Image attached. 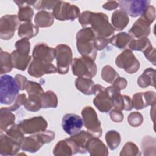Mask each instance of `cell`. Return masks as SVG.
<instances>
[{
	"label": "cell",
	"instance_id": "53",
	"mask_svg": "<svg viewBox=\"0 0 156 156\" xmlns=\"http://www.w3.org/2000/svg\"><path fill=\"white\" fill-rule=\"evenodd\" d=\"M118 7H119L118 2L115 1H108V2H105L102 5V7L104 9H106L107 10H114V9H116Z\"/></svg>",
	"mask_w": 156,
	"mask_h": 156
},
{
	"label": "cell",
	"instance_id": "36",
	"mask_svg": "<svg viewBox=\"0 0 156 156\" xmlns=\"http://www.w3.org/2000/svg\"><path fill=\"white\" fill-rule=\"evenodd\" d=\"M141 148L144 155H152L151 151L155 154V139L152 136H145L141 141Z\"/></svg>",
	"mask_w": 156,
	"mask_h": 156
},
{
	"label": "cell",
	"instance_id": "8",
	"mask_svg": "<svg viewBox=\"0 0 156 156\" xmlns=\"http://www.w3.org/2000/svg\"><path fill=\"white\" fill-rule=\"evenodd\" d=\"M57 69L60 74H66L73 62L72 51L66 44H60L55 47Z\"/></svg>",
	"mask_w": 156,
	"mask_h": 156
},
{
	"label": "cell",
	"instance_id": "33",
	"mask_svg": "<svg viewBox=\"0 0 156 156\" xmlns=\"http://www.w3.org/2000/svg\"><path fill=\"white\" fill-rule=\"evenodd\" d=\"M0 59H1V74H5L10 72L13 68V62L11 54L3 51L0 49Z\"/></svg>",
	"mask_w": 156,
	"mask_h": 156
},
{
	"label": "cell",
	"instance_id": "9",
	"mask_svg": "<svg viewBox=\"0 0 156 156\" xmlns=\"http://www.w3.org/2000/svg\"><path fill=\"white\" fill-rule=\"evenodd\" d=\"M115 63L118 68L124 69L129 74H134L140 66L138 60L130 49H125L119 54L116 58Z\"/></svg>",
	"mask_w": 156,
	"mask_h": 156
},
{
	"label": "cell",
	"instance_id": "5",
	"mask_svg": "<svg viewBox=\"0 0 156 156\" xmlns=\"http://www.w3.org/2000/svg\"><path fill=\"white\" fill-rule=\"evenodd\" d=\"M73 74L77 77L91 79L97 73V66L94 60L89 57L74 58L71 63Z\"/></svg>",
	"mask_w": 156,
	"mask_h": 156
},
{
	"label": "cell",
	"instance_id": "41",
	"mask_svg": "<svg viewBox=\"0 0 156 156\" xmlns=\"http://www.w3.org/2000/svg\"><path fill=\"white\" fill-rule=\"evenodd\" d=\"M18 17L20 21L31 22L34 16V10L29 5H26L19 8Z\"/></svg>",
	"mask_w": 156,
	"mask_h": 156
},
{
	"label": "cell",
	"instance_id": "40",
	"mask_svg": "<svg viewBox=\"0 0 156 156\" xmlns=\"http://www.w3.org/2000/svg\"><path fill=\"white\" fill-rule=\"evenodd\" d=\"M141 154V153L140 152L137 146L131 141H129L124 144L119 154L121 156L140 155Z\"/></svg>",
	"mask_w": 156,
	"mask_h": 156
},
{
	"label": "cell",
	"instance_id": "29",
	"mask_svg": "<svg viewBox=\"0 0 156 156\" xmlns=\"http://www.w3.org/2000/svg\"><path fill=\"white\" fill-rule=\"evenodd\" d=\"M132 39L129 34L122 32L109 38V43H111L118 49H124L129 46Z\"/></svg>",
	"mask_w": 156,
	"mask_h": 156
},
{
	"label": "cell",
	"instance_id": "51",
	"mask_svg": "<svg viewBox=\"0 0 156 156\" xmlns=\"http://www.w3.org/2000/svg\"><path fill=\"white\" fill-rule=\"evenodd\" d=\"M145 57L151 62L154 65H155V49L151 46L143 52Z\"/></svg>",
	"mask_w": 156,
	"mask_h": 156
},
{
	"label": "cell",
	"instance_id": "45",
	"mask_svg": "<svg viewBox=\"0 0 156 156\" xmlns=\"http://www.w3.org/2000/svg\"><path fill=\"white\" fill-rule=\"evenodd\" d=\"M58 1H37L33 6L36 10H51L53 9Z\"/></svg>",
	"mask_w": 156,
	"mask_h": 156
},
{
	"label": "cell",
	"instance_id": "28",
	"mask_svg": "<svg viewBox=\"0 0 156 156\" xmlns=\"http://www.w3.org/2000/svg\"><path fill=\"white\" fill-rule=\"evenodd\" d=\"M38 31V27L31 22H25L18 27V35L21 38L30 39L35 37Z\"/></svg>",
	"mask_w": 156,
	"mask_h": 156
},
{
	"label": "cell",
	"instance_id": "43",
	"mask_svg": "<svg viewBox=\"0 0 156 156\" xmlns=\"http://www.w3.org/2000/svg\"><path fill=\"white\" fill-rule=\"evenodd\" d=\"M127 121L129 124L133 127H136L140 126L143 121V115L138 112H133L130 113L127 118Z\"/></svg>",
	"mask_w": 156,
	"mask_h": 156
},
{
	"label": "cell",
	"instance_id": "17",
	"mask_svg": "<svg viewBox=\"0 0 156 156\" xmlns=\"http://www.w3.org/2000/svg\"><path fill=\"white\" fill-rule=\"evenodd\" d=\"M55 49L49 47L43 43H38L35 45L32 52L33 59L49 63H52L55 58Z\"/></svg>",
	"mask_w": 156,
	"mask_h": 156
},
{
	"label": "cell",
	"instance_id": "50",
	"mask_svg": "<svg viewBox=\"0 0 156 156\" xmlns=\"http://www.w3.org/2000/svg\"><path fill=\"white\" fill-rule=\"evenodd\" d=\"M109 115L111 119L115 122H121L123 121L124 115L121 112V111H119L115 108L113 110H110Z\"/></svg>",
	"mask_w": 156,
	"mask_h": 156
},
{
	"label": "cell",
	"instance_id": "32",
	"mask_svg": "<svg viewBox=\"0 0 156 156\" xmlns=\"http://www.w3.org/2000/svg\"><path fill=\"white\" fill-rule=\"evenodd\" d=\"M41 108H56L58 105V99L57 95L52 91L43 92L40 95Z\"/></svg>",
	"mask_w": 156,
	"mask_h": 156
},
{
	"label": "cell",
	"instance_id": "44",
	"mask_svg": "<svg viewBox=\"0 0 156 156\" xmlns=\"http://www.w3.org/2000/svg\"><path fill=\"white\" fill-rule=\"evenodd\" d=\"M26 90L28 93V95L41 94L42 93L44 92L40 84L33 81L27 82L26 87Z\"/></svg>",
	"mask_w": 156,
	"mask_h": 156
},
{
	"label": "cell",
	"instance_id": "11",
	"mask_svg": "<svg viewBox=\"0 0 156 156\" xmlns=\"http://www.w3.org/2000/svg\"><path fill=\"white\" fill-rule=\"evenodd\" d=\"M20 21L17 15H5L0 20V38L2 40H10L17 29Z\"/></svg>",
	"mask_w": 156,
	"mask_h": 156
},
{
	"label": "cell",
	"instance_id": "20",
	"mask_svg": "<svg viewBox=\"0 0 156 156\" xmlns=\"http://www.w3.org/2000/svg\"><path fill=\"white\" fill-rule=\"evenodd\" d=\"M150 32V24L142 17H140L133 23L128 34L133 39H140L147 37Z\"/></svg>",
	"mask_w": 156,
	"mask_h": 156
},
{
	"label": "cell",
	"instance_id": "39",
	"mask_svg": "<svg viewBox=\"0 0 156 156\" xmlns=\"http://www.w3.org/2000/svg\"><path fill=\"white\" fill-rule=\"evenodd\" d=\"M5 133L21 144L24 138V133L23 132L18 124H13L5 131Z\"/></svg>",
	"mask_w": 156,
	"mask_h": 156
},
{
	"label": "cell",
	"instance_id": "4",
	"mask_svg": "<svg viewBox=\"0 0 156 156\" xmlns=\"http://www.w3.org/2000/svg\"><path fill=\"white\" fill-rule=\"evenodd\" d=\"M19 87L12 76L7 74L0 78V102L2 104H13L19 93Z\"/></svg>",
	"mask_w": 156,
	"mask_h": 156
},
{
	"label": "cell",
	"instance_id": "19",
	"mask_svg": "<svg viewBox=\"0 0 156 156\" xmlns=\"http://www.w3.org/2000/svg\"><path fill=\"white\" fill-rule=\"evenodd\" d=\"M21 149V143L17 142L7 135H1L0 154L1 155H14Z\"/></svg>",
	"mask_w": 156,
	"mask_h": 156
},
{
	"label": "cell",
	"instance_id": "25",
	"mask_svg": "<svg viewBox=\"0 0 156 156\" xmlns=\"http://www.w3.org/2000/svg\"><path fill=\"white\" fill-rule=\"evenodd\" d=\"M54 22L52 13L46 10H40L35 16L34 23L38 27H48L51 26Z\"/></svg>",
	"mask_w": 156,
	"mask_h": 156
},
{
	"label": "cell",
	"instance_id": "46",
	"mask_svg": "<svg viewBox=\"0 0 156 156\" xmlns=\"http://www.w3.org/2000/svg\"><path fill=\"white\" fill-rule=\"evenodd\" d=\"M144 20H146L150 25L155 19V9L153 5H149L141 15Z\"/></svg>",
	"mask_w": 156,
	"mask_h": 156
},
{
	"label": "cell",
	"instance_id": "10",
	"mask_svg": "<svg viewBox=\"0 0 156 156\" xmlns=\"http://www.w3.org/2000/svg\"><path fill=\"white\" fill-rule=\"evenodd\" d=\"M93 94L95 95L93 99L94 105L100 112L107 113L113 107L112 99L105 87L99 84H94Z\"/></svg>",
	"mask_w": 156,
	"mask_h": 156
},
{
	"label": "cell",
	"instance_id": "16",
	"mask_svg": "<svg viewBox=\"0 0 156 156\" xmlns=\"http://www.w3.org/2000/svg\"><path fill=\"white\" fill-rule=\"evenodd\" d=\"M106 90L112 99L113 107L115 109L119 111H129L133 108L132 100L129 96L122 95L120 91L114 89L112 86L106 88Z\"/></svg>",
	"mask_w": 156,
	"mask_h": 156
},
{
	"label": "cell",
	"instance_id": "7",
	"mask_svg": "<svg viewBox=\"0 0 156 156\" xmlns=\"http://www.w3.org/2000/svg\"><path fill=\"white\" fill-rule=\"evenodd\" d=\"M52 15L59 21H74L79 16L80 9L75 5L58 1L52 9Z\"/></svg>",
	"mask_w": 156,
	"mask_h": 156
},
{
	"label": "cell",
	"instance_id": "38",
	"mask_svg": "<svg viewBox=\"0 0 156 156\" xmlns=\"http://www.w3.org/2000/svg\"><path fill=\"white\" fill-rule=\"evenodd\" d=\"M101 76L104 81L111 84L119 77V74L110 65H105L102 68Z\"/></svg>",
	"mask_w": 156,
	"mask_h": 156
},
{
	"label": "cell",
	"instance_id": "37",
	"mask_svg": "<svg viewBox=\"0 0 156 156\" xmlns=\"http://www.w3.org/2000/svg\"><path fill=\"white\" fill-rule=\"evenodd\" d=\"M105 138L108 147L111 150L117 148L121 142V135L116 130H109L107 132Z\"/></svg>",
	"mask_w": 156,
	"mask_h": 156
},
{
	"label": "cell",
	"instance_id": "14",
	"mask_svg": "<svg viewBox=\"0 0 156 156\" xmlns=\"http://www.w3.org/2000/svg\"><path fill=\"white\" fill-rule=\"evenodd\" d=\"M83 126L82 118L76 114L67 113L62 118V129L70 136L79 133Z\"/></svg>",
	"mask_w": 156,
	"mask_h": 156
},
{
	"label": "cell",
	"instance_id": "23",
	"mask_svg": "<svg viewBox=\"0 0 156 156\" xmlns=\"http://www.w3.org/2000/svg\"><path fill=\"white\" fill-rule=\"evenodd\" d=\"M93 135L89 132L85 130H80L79 133L72 135L69 138L74 142L76 146L79 153L85 154L87 152V145L90 139L93 137Z\"/></svg>",
	"mask_w": 156,
	"mask_h": 156
},
{
	"label": "cell",
	"instance_id": "35",
	"mask_svg": "<svg viewBox=\"0 0 156 156\" xmlns=\"http://www.w3.org/2000/svg\"><path fill=\"white\" fill-rule=\"evenodd\" d=\"M128 46L131 50L142 51L144 52L152 46L150 40L147 37H145L140 39L132 38Z\"/></svg>",
	"mask_w": 156,
	"mask_h": 156
},
{
	"label": "cell",
	"instance_id": "34",
	"mask_svg": "<svg viewBox=\"0 0 156 156\" xmlns=\"http://www.w3.org/2000/svg\"><path fill=\"white\" fill-rule=\"evenodd\" d=\"M41 94H30L24 104V108L30 112H37L41 108Z\"/></svg>",
	"mask_w": 156,
	"mask_h": 156
},
{
	"label": "cell",
	"instance_id": "31",
	"mask_svg": "<svg viewBox=\"0 0 156 156\" xmlns=\"http://www.w3.org/2000/svg\"><path fill=\"white\" fill-rule=\"evenodd\" d=\"M155 69L152 68H148L145 69L137 80L138 86L143 88L149 86L155 87Z\"/></svg>",
	"mask_w": 156,
	"mask_h": 156
},
{
	"label": "cell",
	"instance_id": "42",
	"mask_svg": "<svg viewBox=\"0 0 156 156\" xmlns=\"http://www.w3.org/2000/svg\"><path fill=\"white\" fill-rule=\"evenodd\" d=\"M16 51L24 55H29L30 43L27 38H21L15 43Z\"/></svg>",
	"mask_w": 156,
	"mask_h": 156
},
{
	"label": "cell",
	"instance_id": "22",
	"mask_svg": "<svg viewBox=\"0 0 156 156\" xmlns=\"http://www.w3.org/2000/svg\"><path fill=\"white\" fill-rule=\"evenodd\" d=\"M87 151L93 156H106L108 155L107 147L98 137L93 136L87 145Z\"/></svg>",
	"mask_w": 156,
	"mask_h": 156
},
{
	"label": "cell",
	"instance_id": "49",
	"mask_svg": "<svg viewBox=\"0 0 156 156\" xmlns=\"http://www.w3.org/2000/svg\"><path fill=\"white\" fill-rule=\"evenodd\" d=\"M127 85V81L124 77H118L112 83V87L116 90L120 91L124 89Z\"/></svg>",
	"mask_w": 156,
	"mask_h": 156
},
{
	"label": "cell",
	"instance_id": "6",
	"mask_svg": "<svg viewBox=\"0 0 156 156\" xmlns=\"http://www.w3.org/2000/svg\"><path fill=\"white\" fill-rule=\"evenodd\" d=\"M83 126L88 132L94 136L99 138L102 133L101 124L98 119V115L91 106L85 107L81 112Z\"/></svg>",
	"mask_w": 156,
	"mask_h": 156
},
{
	"label": "cell",
	"instance_id": "13",
	"mask_svg": "<svg viewBox=\"0 0 156 156\" xmlns=\"http://www.w3.org/2000/svg\"><path fill=\"white\" fill-rule=\"evenodd\" d=\"M24 134H34L44 131L48 127L46 119L42 116H35L23 119L18 124Z\"/></svg>",
	"mask_w": 156,
	"mask_h": 156
},
{
	"label": "cell",
	"instance_id": "15",
	"mask_svg": "<svg viewBox=\"0 0 156 156\" xmlns=\"http://www.w3.org/2000/svg\"><path fill=\"white\" fill-rule=\"evenodd\" d=\"M57 68L52 63L41 60L33 59L28 68V73L30 76L38 78L46 74L55 73Z\"/></svg>",
	"mask_w": 156,
	"mask_h": 156
},
{
	"label": "cell",
	"instance_id": "48",
	"mask_svg": "<svg viewBox=\"0 0 156 156\" xmlns=\"http://www.w3.org/2000/svg\"><path fill=\"white\" fill-rule=\"evenodd\" d=\"M26 100V94L22 93V94H18L14 103L11 106L8 107V108L12 112L15 111L17 109H18L22 105H24Z\"/></svg>",
	"mask_w": 156,
	"mask_h": 156
},
{
	"label": "cell",
	"instance_id": "12",
	"mask_svg": "<svg viewBox=\"0 0 156 156\" xmlns=\"http://www.w3.org/2000/svg\"><path fill=\"white\" fill-rule=\"evenodd\" d=\"M151 1L147 0H127L118 1L120 10L132 17L141 16Z\"/></svg>",
	"mask_w": 156,
	"mask_h": 156
},
{
	"label": "cell",
	"instance_id": "47",
	"mask_svg": "<svg viewBox=\"0 0 156 156\" xmlns=\"http://www.w3.org/2000/svg\"><path fill=\"white\" fill-rule=\"evenodd\" d=\"M109 43V38L98 35L94 41V46L98 51L104 49Z\"/></svg>",
	"mask_w": 156,
	"mask_h": 156
},
{
	"label": "cell",
	"instance_id": "2",
	"mask_svg": "<svg viewBox=\"0 0 156 156\" xmlns=\"http://www.w3.org/2000/svg\"><path fill=\"white\" fill-rule=\"evenodd\" d=\"M98 34L91 27H84L76 34V46L77 51L82 57H89L94 60L97 55V50L94 41Z\"/></svg>",
	"mask_w": 156,
	"mask_h": 156
},
{
	"label": "cell",
	"instance_id": "24",
	"mask_svg": "<svg viewBox=\"0 0 156 156\" xmlns=\"http://www.w3.org/2000/svg\"><path fill=\"white\" fill-rule=\"evenodd\" d=\"M112 26L115 30H123L129 23L128 15L121 10H116L113 12L112 18Z\"/></svg>",
	"mask_w": 156,
	"mask_h": 156
},
{
	"label": "cell",
	"instance_id": "27",
	"mask_svg": "<svg viewBox=\"0 0 156 156\" xmlns=\"http://www.w3.org/2000/svg\"><path fill=\"white\" fill-rule=\"evenodd\" d=\"M11 56L13 68L21 71H24L31 60L30 55L21 54L16 50L11 53Z\"/></svg>",
	"mask_w": 156,
	"mask_h": 156
},
{
	"label": "cell",
	"instance_id": "1",
	"mask_svg": "<svg viewBox=\"0 0 156 156\" xmlns=\"http://www.w3.org/2000/svg\"><path fill=\"white\" fill-rule=\"evenodd\" d=\"M79 21L82 27L91 25L90 27L99 36L108 38L114 34L115 30L105 13L85 11L80 14Z\"/></svg>",
	"mask_w": 156,
	"mask_h": 156
},
{
	"label": "cell",
	"instance_id": "30",
	"mask_svg": "<svg viewBox=\"0 0 156 156\" xmlns=\"http://www.w3.org/2000/svg\"><path fill=\"white\" fill-rule=\"evenodd\" d=\"M76 88L85 95L93 94L94 82L90 78L78 77L75 80Z\"/></svg>",
	"mask_w": 156,
	"mask_h": 156
},
{
	"label": "cell",
	"instance_id": "18",
	"mask_svg": "<svg viewBox=\"0 0 156 156\" xmlns=\"http://www.w3.org/2000/svg\"><path fill=\"white\" fill-rule=\"evenodd\" d=\"M156 94L154 91L139 92L133 94L132 104L136 110L143 109L149 105L152 106L155 104Z\"/></svg>",
	"mask_w": 156,
	"mask_h": 156
},
{
	"label": "cell",
	"instance_id": "52",
	"mask_svg": "<svg viewBox=\"0 0 156 156\" xmlns=\"http://www.w3.org/2000/svg\"><path fill=\"white\" fill-rule=\"evenodd\" d=\"M15 79L18 85L20 90L23 91L26 89V87L28 81L25 76L21 74H16L15 77Z\"/></svg>",
	"mask_w": 156,
	"mask_h": 156
},
{
	"label": "cell",
	"instance_id": "26",
	"mask_svg": "<svg viewBox=\"0 0 156 156\" xmlns=\"http://www.w3.org/2000/svg\"><path fill=\"white\" fill-rule=\"evenodd\" d=\"M15 121V116L8 107H2L0 110V128L1 131H6Z\"/></svg>",
	"mask_w": 156,
	"mask_h": 156
},
{
	"label": "cell",
	"instance_id": "21",
	"mask_svg": "<svg viewBox=\"0 0 156 156\" xmlns=\"http://www.w3.org/2000/svg\"><path fill=\"white\" fill-rule=\"evenodd\" d=\"M77 153H79L78 149L75 144L69 138L59 141L53 149V154L55 156H70Z\"/></svg>",
	"mask_w": 156,
	"mask_h": 156
},
{
	"label": "cell",
	"instance_id": "3",
	"mask_svg": "<svg viewBox=\"0 0 156 156\" xmlns=\"http://www.w3.org/2000/svg\"><path fill=\"white\" fill-rule=\"evenodd\" d=\"M55 138V133L51 130H44L24 137L21 144L23 151L34 153L37 152L43 144L51 142Z\"/></svg>",
	"mask_w": 156,
	"mask_h": 156
}]
</instances>
